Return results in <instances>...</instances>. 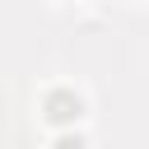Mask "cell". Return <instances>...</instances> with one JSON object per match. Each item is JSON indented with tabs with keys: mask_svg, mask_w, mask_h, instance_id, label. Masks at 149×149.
I'll return each instance as SVG.
<instances>
[{
	"mask_svg": "<svg viewBox=\"0 0 149 149\" xmlns=\"http://www.w3.org/2000/svg\"><path fill=\"white\" fill-rule=\"evenodd\" d=\"M61 149H84V140H61Z\"/></svg>",
	"mask_w": 149,
	"mask_h": 149,
	"instance_id": "cell-2",
	"label": "cell"
},
{
	"mask_svg": "<svg viewBox=\"0 0 149 149\" xmlns=\"http://www.w3.org/2000/svg\"><path fill=\"white\" fill-rule=\"evenodd\" d=\"M79 112H84V102L70 98V93H51V102H47V116L51 121H79Z\"/></svg>",
	"mask_w": 149,
	"mask_h": 149,
	"instance_id": "cell-1",
	"label": "cell"
}]
</instances>
